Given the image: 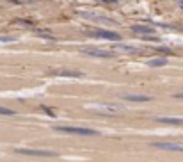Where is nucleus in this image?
<instances>
[{
  "instance_id": "obj_1",
  "label": "nucleus",
  "mask_w": 183,
  "mask_h": 162,
  "mask_svg": "<svg viewBox=\"0 0 183 162\" xmlns=\"http://www.w3.org/2000/svg\"><path fill=\"white\" fill-rule=\"evenodd\" d=\"M55 132L61 134H73V135H98V130L82 128V127H55Z\"/></svg>"
},
{
  "instance_id": "obj_2",
  "label": "nucleus",
  "mask_w": 183,
  "mask_h": 162,
  "mask_svg": "<svg viewBox=\"0 0 183 162\" xmlns=\"http://www.w3.org/2000/svg\"><path fill=\"white\" fill-rule=\"evenodd\" d=\"M16 153L22 155H30V157H55L57 153L52 150H36V148H16Z\"/></svg>"
},
{
  "instance_id": "obj_3",
  "label": "nucleus",
  "mask_w": 183,
  "mask_h": 162,
  "mask_svg": "<svg viewBox=\"0 0 183 162\" xmlns=\"http://www.w3.org/2000/svg\"><path fill=\"white\" fill-rule=\"evenodd\" d=\"M82 54L91 55V57H101V59H110L114 55V52H110V50H96V48H84Z\"/></svg>"
},
{
  "instance_id": "obj_4",
  "label": "nucleus",
  "mask_w": 183,
  "mask_h": 162,
  "mask_svg": "<svg viewBox=\"0 0 183 162\" xmlns=\"http://www.w3.org/2000/svg\"><path fill=\"white\" fill-rule=\"evenodd\" d=\"M94 38H101V39H110V41H119L121 36L117 32H112V30H94L93 32Z\"/></svg>"
},
{
  "instance_id": "obj_5",
  "label": "nucleus",
  "mask_w": 183,
  "mask_h": 162,
  "mask_svg": "<svg viewBox=\"0 0 183 162\" xmlns=\"http://www.w3.org/2000/svg\"><path fill=\"white\" fill-rule=\"evenodd\" d=\"M153 146L167 151H183V144H176V143H153Z\"/></svg>"
},
{
  "instance_id": "obj_6",
  "label": "nucleus",
  "mask_w": 183,
  "mask_h": 162,
  "mask_svg": "<svg viewBox=\"0 0 183 162\" xmlns=\"http://www.w3.org/2000/svg\"><path fill=\"white\" fill-rule=\"evenodd\" d=\"M123 100H128V102H150L151 96H148V95H125Z\"/></svg>"
},
{
  "instance_id": "obj_7",
  "label": "nucleus",
  "mask_w": 183,
  "mask_h": 162,
  "mask_svg": "<svg viewBox=\"0 0 183 162\" xmlns=\"http://www.w3.org/2000/svg\"><path fill=\"white\" fill-rule=\"evenodd\" d=\"M158 123H167V125H183V119L180 118H164V116H158L156 118Z\"/></svg>"
},
{
  "instance_id": "obj_8",
  "label": "nucleus",
  "mask_w": 183,
  "mask_h": 162,
  "mask_svg": "<svg viewBox=\"0 0 183 162\" xmlns=\"http://www.w3.org/2000/svg\"><path fill=\"white\" fill-rule=\"evenodd\" d=\"M133 32L144 34V36H153V34H155V30H153L151 27H146V25H135V27H133Z\"/></svg>"
},
{
  "instance_id": "obj_9",
  "label": "nucleus",
  "mask_w": 183,
  "mask_h": 162,
  "mask_svg": "<svg viewBox=\"0 0 183 162\" xmlns=\"http://www.w3.org/2000/svg\"><path fill=\"white\" fill-rule=\"evenodd\" d=\"M114 52H123V54H139L137 48L128 46V45H116V46H114Z\"/></svg>"
},
{
  "instance_id": "obj_10",
  "label": "nucleus",
  "mask_w": 183,
  "mask_h": 162,
  "mask_svg": "<svg viewBox=\"0 0 183 162\" xmlns=\"http://www.w3.org/2000/svg\"><path fill=\"white\" fill-rule=\"evenodd\" d=\"M96 109L101 111V112H119V111H123L121 105H98Z\"/></svg>"
},
{
  "instance_id": "obj_11",
  "label": "nucleus",
  "mask_w": 183,
  "mask_h": 162,
  "mask_svg": "<svg viewBox=\"0 0 183 162\" xmlns=\"http://www.w3.org/2000/svg\"><path fill=\"white\" fill-rule=\"evenodd\" d=\"M167 62H169V61H167L165 57H158V59L148 61V66H151V68H156V66H165Z\"/></svg>"
},
{
  "instance_id": "obj_12",
  "label": "nucleus",
  "mask_w": 183,
  "mask_h": 162,
  "mask_svg": "<svg viewBox=\"0 0 183 162\" xmlns=\"http://www.w3.org/2000/svg\"><path fill=\"white\" fill-rule=\"evenodd\" d=\"M53 75H61V77H82V73H78V71H55Z\"/></svg>"
},
{
  "instance_id": "obj_13",
  "label": "nucleus",
  "mask_w": 183,
  "mask_h": 162,
  "mask_svg": "<svg viewBox=\"0 0 183 162\" xmlns=\"http://www.w3.org/2000/svg\"><path fill=\"white\" fill-rule=\"evenodd\" d=\"M0 114L2 116H14V111L13 109H7V107H0Z\"/></svg>"
},
{
  "instance_id": "obj_14",
  "label": "nucleus",
  "mask_w": 183,
  "mask_h": 162,
  "mask_svg": "<svg viewBox=\"0 0 183 162\" xmlns=\"http://www.w3.org/2000/svg\"><path fill=\"white\" fill-rule=\"evenodd\" d=\"M176 98H180V100H183V93H178V95H176Z\"/></svg>"
},
{
  "instance_id": "obj_15",
  "label": "nucleus",
  "mask_w": 183,
  "mask_h": 162,
  "mask_svg": "<svg viewBox=\"0 0 183 162\" xmlns=\"http://www.w3.org/2000/svg\"><path fill=\"white\" fill-rule=\"evenodd\" d=\"M180 6H181V7H183V0H181V2H180Z\"/></svg>"
}]
</instances>
